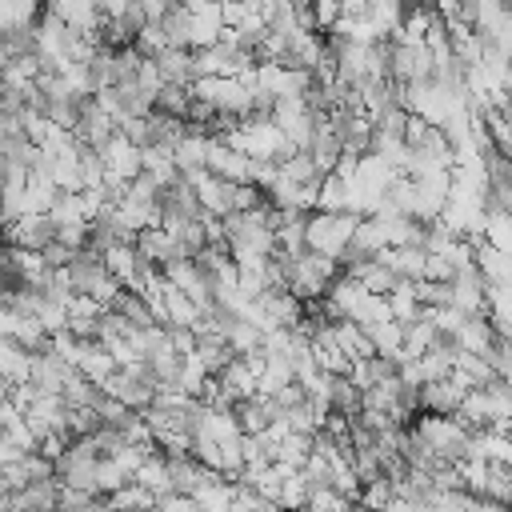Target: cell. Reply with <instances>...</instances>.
<instances>
[{"mask_svg": "<svg viewBox=\"0 0 512 512\" xmlns=\"http://www.w3.org/2000/svg\"><path fill=\"white\" fill-rule=\"evenodd\" d=\"M360 216L356 212H308V224H304V248L316 252V256H328V260H340L352 232H356Z\"/></svg>", "mask_w": 512, "mask_h": 512, "instance_id": "1", "label": "cell"}, {"mask_svg": "<svg viewBox=\"0 0 512 512\" xmlns=\"http://www.w3.org/2000/svg\"><path fill=\"white\" fill-rule=\"evenodd\" d=\"M104 396H112L116 404H124L128 412H144L152 400H156V384L148 380V372H144V364L140 360H132V364H120L104 384Z\"/></svg>", "mask_w": 512, "mask_h": 512, "instance_id": "2", "label": "cell"}, {"mask_svg": "<svg viewBox=\"0 0 512 512\" xmlns=\"http://www.w3.org/2000/svg\"><path fill=\"white\" fill-rule=\"evenodd\" d=\"M52 240H56V224L48 216H20V220L4 224V244H12V248L44 252Z\"/></svg>", "mask_w": 512, "mask_h": 512, "instance_id": "3", "label": "cell"}, {"mask_svg": "<svg viewBox=\"0 0 512 512\" xmlns=\"http://www.w3.org/2000/svg\"><path fill=\"white\" fill-rule=\"evenodd\" d=\"M156 72L164 84H176V88H192L200 80V68H196V52L192 48H164L160 56H152Z\"/></svg>", "mask_w": 512, "mask_h": 512, "instance_id": "4", "label": "cell"}, {"mask_svg": "<svg viewBox=\"0 0 512 512\" xmlns=\"http://www.w3.org/2000/svg\"><path fill=\"white\" fill-rule=\"evenodd\" d=\"M20 456H24V448H20V444H16V440H12V436H8L4 428H0V468H8V464H16Z\"/></svg>", "mask_w": 512, "mask_h": 512, "instance_id": "5", "label": "cell"}, {"mask_svg": "<svg viewBox=\"0 0 512 512\" xmlns=\"http://www.w3.org/2000/svg\"><path fill=\"white\" fill-rule=\"evenodd\" d=\"M340 16H368V0H340Z\"/></svg>", "mask_w": 512, "mask_h": 512, "instance_id": "6", "label": "cell"}]
</instances>
